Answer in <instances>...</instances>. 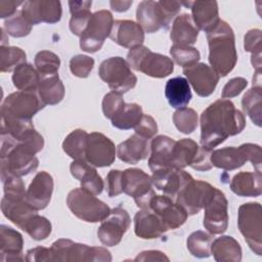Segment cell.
<instances>
[{
	"instance_id": "6da1fadb",
	"label": "cell",
	"mask_w": 262,
	"mask_h": 262,
	"mask_svg": "<svg viewBox=\"0 0 262 262\" xmlns=\"http://www.w3.org/2000/svg\"><path fill=\"white\" fill-rule=\"evenodd\" d=\"M201 145L213 149L229 136L241 133L246 126L244 114L229 99H218L201 115Z\"/></svg>"
},
{
	"instance_id": "7a4b0ae2",
	"label": "cell",
	"mask_w": 262,
	"mask_h": 262,
	"mask_svg": "<svg viewBox=\"0 0 262 262\" xmlns=\"http://www.w3.org/2000/svg\"><path fill=\"white\" fill-rule=\"evenodd\" d=\"M209 45V62L219 77L227 76L235 67L237 53L232 28L224 20L207 32Z\"/></svg>"
},
{
	"instance_id": "3957f363",
	"label": "cell",
	"mask_w": 262,
	"mask_h": 262,
	"mask_svg": "<svg viewBox=\"0 0 262 262\" xmlns=\"http://www.w3.org/2000/svg\"><path fill=\"white\" fill-rule=\"evenodd\" d=\"M36 154L30 145L1 132V172H10L17 176L34 172L39 165Z\"/></svg>"
},
{
	"instance_id": "277c9868",
	"label": "cell",
	"mask_w": 262,
	"mask_h": 262,
	"mask_svg": "<svg viewBox=\"0 0 262 262\" xmlns=\"http://www.w3.org/2000/svg\"><path fill=\"white\" fill-rule=\"evenodd\" d=\"M181 5V2L174 0L141 1L136 9L137 24L148 34L158 32L162 28L168 29Z\"/></svg>"
},
{
	"instance_id": "5b68a950",
	"label": "cell",
	"mask_w": 262,
	"mask_h": 262,
	"mask_svg": "<svg viewBox=\"0 0 262 262\" xmlns=\"http://www.w3.org/2000/svg\"><path fill=\"white\" fill-rule=\"evenodd\" d=\"M52 261L61 262H110L112 255L108 250L101 247H89L67 238L55 241L51 247Z\"/></svg>"
},
{
	"instance_id": "8992f818",
	"label": "cell",
	"mask_w": 262,
	"mask_h": 262,
	"mask_svg": "<svg viewBox=\"0 0 262 262\" xmlns=\"http://www.w3.org/2000/svg\"><path fill=\"white\" fill-rule=\"evenodd\" d=\"M127 62L133 70L152 78H165L174 71V62L170 57L152 52L143 45L130 49Z\"/></svg>"
},
{
	"instance_id": "52a82bcc",
	"label": "cell",
	"mask_w": 262,
	"mask_h": 262,
	"mask_svg": "<svg viewBox=\"0 0 262 262\" xmlns=\"http://www.w3.org/2000/svg\"><path fill=\"white\" fill-rule=\"evenodd\" d=\"M67 205L76 217L91 223L101 222L111 212L104 202L82 187L74 188L68 193Z\"/></svg>"
},
{
	"instance_id": "ba28073f",
	"label": "cell",
	"mask_w": 262,
	"mask_h": 262,
	"mask_svg": "<svg viewBox=\"0 0 262 262\" xmlns=\"http://www.w3.org/2000/svg\"><path fill=\"white\" fill-rule=\"evenodd\" d=\"M212 149L200 146L190 138L176 141L172 155V168L184 169L189 166L198 171H208L213 166L211 163Z\"/></svg>"
},
{
	"instance_id": "9c48e42d",
	"label": "cell",
	"mask_w": 262,
	"mask_h": 262,
	"mask_svg": "<svg viewBox=\"0 0 262 262\" xmlns=\"http://www.w3.org/2000/svg\"><path fill=\"white\" fill-rule=\"evenodd\" d=\"M259 203H246L239 206L237 226L250 249L258 256L262 255V217Z\"/></svg>"
},
{
	"instance_id": "30bf717a",
	"label": "cell",
	"mask_w": 262,
	"mask_h": 262,
	"mask_svg": "<svg viewBox=\"0 0 262 262\" xmlns=\"http://www.w3.org/2000/svg\"><path fill=\"white\" fill-rule=\"evenodd\" d=\"M100 79L115 92L126 93L133 89L137 78L123 57L113 56L103 60L98 69Z\"/></svg>"
},
{
	"instance_id": "8fae6325",
	"label": "cell",
	"mask_w": 262,
	"mask_h": 262,
	"mask_svg": "<svg viewBox=\"0 0 262 262\" xmlns=\"http://www.w3.org/2000/svg\"><path fill=\"white\" fill-rule=\"evenodd\" d=\"M45 106L36 91H16L10 93L1 104V118L30 121Z\"/></svg>"
},
{
	"instance_id": "7c38bea8",
	"label": "cell",
	"mask_w": 262,
	"mask_h": 262,
	"mask_svg": "<svg viewBox=\"0 0 262 262\" xmlns=\"http://www.w3.org/2000/svg\"><path fill=\"white\" fill-rule=\"evenodd\" d=\"M122 190L132 196L136 206L141 209H150V202L156 195L151 177L138 168L122 171Z\"/></svg>"
},
{
	"instance_id": "4fadbf2b",
	"label": "cell",
	"mask_w": 262,
	"mask_h": 262,
	"mask_svg": "<svg viewBox=\"0 0 262 262\" xmlns=\"http://www.w3.org/2000/svg\"><path fill=\"white\" fill-rule=\"evenodd\" d=\"M114 18L111 11L102 9L92 13L87 29L80 37V48L88 53L101 49L104 40L110 37Z\"/></svg>"
},
{
	"instance_id": "5bb4252c",
	"label": "cell",
	"mask_w": 262,
	"mask_h": 262,
	"mask_svg": "<svg viewBox=\"0 0 262 262\" xmlns=\"http://www.w3.org/2000/svg\"><path fill=\"white\" fill-rule=\"evenodd\" d=\"M216 187L203 180H189L177 193L176 203L181 206L187 215H195L210 201Z\"/></svg>"
},
{
	"instance_id": "9a60e30c",
	"label": "cell",
	"mask_w": 262,
	"mask_h": 262,
	"mask_svg": "<svg viewBox=\"0 0 262 262\" xmlns=\"http://www.w3.org/2000/svg\"><path fill=\"white\" fill-rule=\"evenodd\" d=\"M131 223L128 212L121 206L111 210L108 216L101 221L97 230V236L101 244L106 247H114L120 244L123 235Z\"/></svg>"
},
{
	"instance_id": "2e32d148",
	"label": "cell",
	"mask_w": 262,
	"mask_h": 262,
	"mask_svg": "<svg viewBox=\"0 0 262 262\" xmlns=\"http://www.w3.org/2000/svg\"><path fill=\"white\" fill-rule=\"evenodd\" d=\"M204 226L211 234H221L228 225V202L218 188L204 207Z\"/></svg>"
},
{
	"instance_id": "e0dca14e",
	"label": "cell",
	"mask_w": 262,
	"mask_h": 262,
	"mask_svg": "<svg viewBox=\"0 0 262 262\" xmlns=\"http://www.w3.org/2000/svg\"><path fill=\"white\" fill-rule=\"evenodd\" d=\"M117 148L115 143L99 132L88 134V142L86 149V162L93 167H108L116 159Z\"/></svg>"
},
{
	"instance_id": "ac0fdd59",
	"label": "cell",
	"mask_w": 262,
	"mask_h": 262,
	"mask_svg": "<svg viewBox=\"0 0 262 262\" xmlns=\"http://www.w3.org/2000/svg\"><path fill=\"white\" fill-rule=\"evenodd\" d=\"M21 13L33 26L40 23L55 24L61 18V3L57 0H29L24 2Z\"/></svg>"
},
{
	"instance_id": "d6986e66",
	"label": "cell",
	"mask_w": 262,
	"mask_h": 262,
	"mask_svg": "<svg viewBox=\"0 0 262 262\" xmlns=\"http://www.w3.org/2000/svg\"><path fill=\"white\" fill-rule=\"evenodd\" d=\"M183 74L194 92L202 97H207L214 92L220 78L210 66L204 62L183 68Z\"/></svg>"
},
{
	"instance_id": "ffe728a7",
	"label": "cell",
	"mask_w": 262,
	"mask_h": 262,
	"mask_svg": "<svg viewBox=\"0 0 262 262\" xmlns=\"http://www.w3.org/2000/svg\"><path fill=\"white\" fill-rule=\"evenodd\" d=\"M150 210L154 211L166 230L176 229L184 224L187 219V213L177 203L173 202L168 195H155L150 202Z\"/></svg>"
},
{
	"instance_id": "44dd1931",
	"label": "cell",
	"mask_w": 262,
	"mask_h": 262,
	"mask_svg": "<svg viewBox=\"0 0 262 262\" xmlns=\"http://www.w3.org/2000/svg\"><path fill=\"white\" fill-rule=\"evenodd\" d=\"M192 179V176L183 169H165L152 172V185L171 199L176 198L180 189Z\"/></svg>"
},
{
	"instance_id": "7402d4cb",
	"label": "cell",
	"mask_w": 262,
	"mask_h": 262,
	"mask_svg": "<svg viewBox=\"0 0 262 262\" xmlns=\"http://www.w3.org/2000/svg\"><path fill=\"white\" fill-rule=\"evenodd\" d=\"M53 192V178L46 171L38 172L30 183L27 192L26 201L37 211L45 209Z\"/></svg>"
},
{
	"instance_id": "603a6c76",
	"label": "cell",
	"mask_w": 262,
	"mask_h": 262,
	"mask_svg": "<svg viewBox=\"0 0 262 262\" xmlns=\"http://www.w3.org/2000/svg\"><path fill=\"white\" fill-rule=\"evenodd\" d=\"M110 38L125 48H135L142 45L144 31L135 21L130 19H118L114 21Z\"/></svg>"
},
{
	"instance_id": "cb8c5ba5",
	"label": "cell",
	"mask_w": 262,
	"mask_h": 262,
	"mask_svg": "<svg viewBox=\"0 0 262 262\" xmlns=\"http://www.w3.org/2000/svg\"><path fill=\"white\" fill-rule=\"evenodd\" d=\"M181 4L191 9V18L195 27L206 33L212 30L220 20L216 1H188L181 2Z\"/></svg>"
},
{
	"instance_id": "d4e9b609",
	"label": "cell",
	"mask_w": 262,
	"mask_h": 262,
	"mask_svg": "<svg viewBox=\"0 0 262 262\" xmlns=\"http://www.w3.org/2000/svg\"><path fill=\"white\" fill-rule=\"evenodd\" d=\"M176 141L166 135L156 136L150 143L148 166L152 172L172 168V155Z\"/></svg>"
},
{
	"instance_id": "484cf974",
	"label": "cell",
	"mask_w": 262,
	"mask_h": 262,
	"mask_svg": "<svg viewBox=\"0 0 262 262\" xmlns=\"http://www.w3.org/2000/svg\"><path fill=\"white\" fill-rule=\"evenodd\" d=\"M71 174L80 181L81 187L97 195L104 188V182L96 169L86 161H73L70 166Z\"/></svg>"
},
{
	"instance_id": "4316f807",
	"label": "cell",
	"mask_w": 262,
	"mask_h": 262,
	"mask_svg": "<svg viewBox=\"0 0 262 262\" xmlns=\"http://www.w3.org/2000/svg\"><path fill=\"white\" fill-rule=\"evenodd\" d=\"M3 215L20 229L37 213L26 198H13L4 195L1 200Z\"/></svg>"
},
{
	"instance_id": "83f0119b",
	"label": "cell",
	"mask_w": 262,
	"mask_h": 262,
	"mask_svg": "<svg viewBox=\"0 0 262 262\" xmlns=\"http://www.w3.org/2000/svg\"><path fill=\"white\" fill-rule=\"evenodd\" d=\"M23 235L12 227L0 226V259L1 261H24Z\"/></svg>"
},
{
	"instance_id": "f1b7e54d",
	"label": "cell",
	"mask_w": 262,
	"mask_h": 262,
	"mask_svg": "<svg viewBox=\"0 0 262 262\" xmlns=\"http://www.w3.org/2000/svg\"><path fill=\"white\" fill-rule=\"evenodd\" d=\"M135 234L143 239L160 237L166 228L159 216L150 209H141L134 216Z\"/></svg>"
},
{
	"instance_id": "f546056e",
	"label": "cell",
	"mask_w": 262,
	"mask_h": 262,
	"mask_svg": "<svg viewBox=\"0 0 262 262\" xmlns=\"http://www.w3.org/2000/svg\"><path fill=\"white\" fill-rule=\"evenodd\" d=\"M148 152L149 146L147 139L136 133L117 146L118 158L128 164H137L138 162L146 159Z\"/></svg>"
},
{
	"instance_id": "4dcf8cb0",
	"label": "cell",
	"mask_w": 262,
	"mask_h": 262,
	"mask_svg": "<svg viewBox=\"0 0 262 262\" xmlns=\"http://www.w3.org/2000/svg\"><path fill=\"white\" fill-rule=\"evenodd\" d=\"M199 36V29L195 27L191 15L182 13L174 18L170 38L176 45H193Z\"/></svg>"
},
{
	"instance_id": "1f68e13d",
	"label": "cell",
	"mask_w": 262,
	"mask_h": 262,
	"mask_svg": "<svg viewBox=\"0 0 262 262\" xmlns=\"http://www.w3.org/2000/svg\"><path fill=\"white\" fill-rule=\"evenodd\" d=\"M230 189L238 196H259L262 193L261 172H239L230 181Z\"/></svg>"
},
{
	"instance_id": "d6a6232c",
	"label": "cell",
	"mask_w": 262,
	"mask_h": 262,
	"mask_svg": "<svg viewBox=\"0 0 262 262\" xmlns=\"http://www.w3.org/2000/svg\"><path fill=\"white\" fill-rule=\"evenodd\" d=\"M210 160L212 166H215L225 171L241 168L245 165L246 162H248L241 145L238 147L227 146L212 150Z\"/></svg>"
},
{
	"instance_id": "836d02e7",
	"label": "cell",
	"mask_w": 262,
	"mask_h": 262,
	"mask_svg": "<svg viewBox=\"0 0 262 262\" xmlns=\"http://www.w3.org/2000/svg\"><path fill=\"white\" fill-rule=\"evenodd\" d=\"M165 96L172 107H185L192 97L188 81L183 77L169 79L165 86Z\"/></svg>"
},
{
	"instance_id": "e575fe53",
	"label": "cell",
	"mask_w": 262,
	"mask_h": 262,
	"mask_svg": "<svg viewBox=\"0 0 262 262\" xmlns=\"http://www.w3.org/2000/svg\"><path fill=\"white\" fill-rule=\"evenodd\" d=\"M211 254L218 262H239L242 248L238 242L229 235L217 237L211 243Z\"/></svg>"
},
{
	"instance_id": "d590c367",
	"label": "cell",
	"mask_w": 262,
	"mask_h": 262,
	"mask_svg": "<svg viewBox=\"0 0 262 262\" xmlns=\"http://www.w3.org/2000/svg\"><path fill=\"white\" fill-rule=\"evenodd\" d=\"M91 5L92 2L86 0L69 1L70 12L72 14L70 19V30L74 35L81 37L87 29L89 19L92 15L90 11Z\"/></svg>"
},
{
	"instance_id": "8d00e7d4",
	"label": "cell",
	"mask_w": 262,
	"mask_h": 262,
	"mask_svg": "<svg viewBox=\"0 0 262 262\" xmlns=\"http://www.w3.org/2000/svg\"><path fill=\"white\" fill-rule=\"evenodd\" d=\"M37 93L45 105H54L63 99L64 86L58 75L45 77L40 80Z\"/></svg>"
},
{
	"instance_id": "74e56055",
	"label": "cell",
	"mask_w": 262,
	"mask_h": 262,
	"mask_svg": "<svg viewBox=\"0 0 262 262\" xmlns=\"http://www.w3.org/2000/svg\"><path fill=\"white\" fill-rule=\"evenodd\" d=\"M88 133L83 129L73 130L63 140L62 149L74 161H86Z\"/></svg>"
},
{
	"instance_id": "f35d334b",
	"label": "cell",
	"mask_w": 262,
	"mask_h": 262,
	"mask_svg": "<svg viewBox=\"0 0 262 262\" xmlns=\"http://www.w3.org/2000/svg\"><path fill=\"white\" fill-rule=\"evenodd\" d=\"M40 75L31 63H23L13 71L12 82L19 91H37Z\"/></svg>"
},
{
	"instance_id": "ab89813d",
	"label": "cell",
	"mask_w": 262,
	"mask_h": 262,
	"mask_svg": "<svg viewBox=\"0 0 262 262\" xmlns=\"http://www.w3.org/2000/svg\"><path fill=\"white\" fill-rule=\"evenodd\" d=\"M244 113L250 117L252 122L261 127L262 123V88L253 86L249 89L242 99Z\"/></svg>"
},
{
	"instance_id": "60d3db41",
	"label": "cell",
	"mask_w": 262,
	"mask_h": 262,
	"mask_svg": "<svg viewBox=\"0 0 262 262\" xmlns=\"http://www.w3.org/2000/svg\"><path fill=\"white\" fill-rule=\"evenodd\" d=\"M143 116L142 107L137 103H125L121 111L111 120L112 125L121 130L135 128Z\"/></svg>"
},
{
	"instance_id": "b9f144b4",
	"label": "cell",
	"mask_w": 262,
	"mask_h": 262,
	"mask_svg": "<svg viewBox=\"0 0 262 262\" xmlns=\"http://www.w3.org/2000/svg\"><path fill=\"white\" fill-rule=\"evenodd\" d=\"M212 235L202 230H196L189 234L186 241L187 250L196 258H208L211 255Z\"/></svg>"
},
{
	"instance_id": "7bdbcfd3",
	"label": "cell",
	"mask_w": 262,
	"mask_h": 262,
	"mask_svg": "<svg viewBox=\"0 0 262 262\" xmlns=\"http://www.w3.org/2000/svg\"><path fill=\"white\" fill-rule=\"evenodd\" d=\"M0 71L2 73H6L14 71L20 64L26 63L27 54L19 47L3 45L0 48Z\"/></svg>"
},
{
	"instance_id": "ee69618b",
	"label": "cell",
	"mask_w": 262,
	"mask_h": 262,
	"mask_svg": "<svg viewBox=\"0 0 262 262\" xmlns=\"http://www.w3.org/2000/svg\"><path fill=\"white\" fill-rule=\"evenodd\" d=\"M35 66L38 71L40 78L58 75L60 66L59 57L49 50L39 51L35 56Z\"/></svg>"
},
{
	"instance_id": "f6af8a7d",
	"label": "cell",
	"mask_w": 262,
	"mask_h": 262,
	"mask_svg": "<svg viewBox=\"0 0 262 262\" xmlns=\"http://www.w3.org/2000/svg\"><path fill=\"white\" fill-rule=\"evenodd\" d=\"M173 122L181 133L190 134L198 127L199 117L193 108L181 107L177 108L173 114Z\"/></svg>"
},
{
	"instance_id": "bcb514c9",
	"label": "cell",
	"mask_w": 262,
	"mask_h": 262,
	"mask_svg": "<svg viewBox=\"0 0 262 262\" xmlns=\"http://www.w3.org/2000/svg\"><path fill=\"white\" fill-rule=\"evenodd\" d=\"M24 231H26L33 239L35 241H43L47 238L51 233V223L50 221L43 217L38 215L36 213L21 228Z\"/></svg>"
},
{
	"instance_id": "7dc6e473",
	"label": "cell",
	"mask_w": 262,
	"mask_h": 262,
	"mask_svg": "<svg viewBox=\"0 0 262 262\" xmlns=\"http://www.w3.org/2000/svg\"><path fill=\"white\" fill-rule=\"evenodd\" d=\"M170 54L172 59L182 68L195 64L201 58L200 51L196 48L187 45L173 44L170 48Z\"/></svg>"
},
{
	"instance_id": "c3c4849f",
	"label": "cell",
	"mask_w": 262,
	"mask_h": 262,
	"mask_svg": "<svg viewBox=\"0 0 262 262\" xmlns=\"http://www.w3.org/2000/svg\"><path fill=\"white\" fill-rule=\"evenodd\" d=\"M3 30H5L6 34L11 37L21 38L31 33L32 25L25 18L21 11H17L4 21Z\"/></svg>"
},
{
	"instance_id": "681fc988",
	"label": "cell",
	"mask_w": 262,
	"mask_h": 262,
	"mask_svg": "<svg viewBox=\"0 0 262 262\" xmlns=\"http://www.w3.org/2000/svg\"><path fill=\"white\" fill-rule=\"evenodd\" d=\"M262 37L261 30L252 29L247 32L244 39L245 50L252 53L251 62L252 64H259L261 62V49H262Z\"/></svg>"
},
{
	"instance_id": "f907efd6",
	"label": "cell",
	"mask_w": 262,
	"mask_h": 262,
	"mask_svg": "<svg viewBox=\"0 0 262 262\" xmlns=\"http://www.w3.org/2000/svg\"><path fill=\"white\" fill-rule=\"evenodd\" d=\"M1 180L3 182L4 195L13 198H26L27 190L20 178L10 172H1Z\"/></svg>"
},
{
	"instance_id": "816d5d0a",
	"label": "cell",
	"mask_w": 262,
	"mask_h": 262,
	"mask_svg": "<svg viewBox=\"0 0 262 262\" xmlns=\"http://www.w3.org/2000/svg\"><path fill=\"white\" fill-rule=\"evenodd\" d=\"M94 66V59L88 55L78 54L71 58L70 70L72 74L79 78H87Z\"/></svg>"
},
{
	"instance_id": "f5cc1de1",
	"label": "cell",
	"mask_w": 262,
	"mask_h": 262,
	"mask_svg": "<svg viewBox=\"0 0 262 262\" xmlns=\"http://www.w3.org/2000/svg\"><path fill=\"white\" fill-rule=\"evenodd\" d=\"M126 102L121 93L111 91L102 99V112L106 119L112 120L124 106Z\"/></svg>"
},
{
	"instance_id": "db71d44e",
	"label": "cell",
	"mask_w": 262,
	"mask_h": 262,
	"mask_svg": "<svg viewBox=\"0 0 262 262\" xmlns=\"http://www.w3.org/2000/svg\"><path fill=\"white\" fill-rule=\"evenodd\" d=\"M134 129L136 134L148 140L154 137L158 132V125L156 120L151 116L143 114L140 122Z\"/></svg>"
},
{
	"instance_id": "11a10c76",
	"label": "cell",
	"mask_w": 262,
	"mask_h": 262,
	"mask_svg": "<svg viewBox=\"0 0 262 262\" xmlns=\"http://www.w3.org/2000/svg\"><path fill=\"white\" fill-rule=\"evenodd\" d=\"M248 86V81L243 77H235L230 79L223 87L221 97L232 98L242 93V91Z\"/></svg>"
},
{
	"instance_id": "9f6ffc18",
	"label": "cell",
	"mask_w": 262,
	"mask_h": 262,
	"mask_svg": "<svg viewBox=\"0 0 262 262\" xmlns=\"http://www.w3.org/2000/svg\"><path fill=\"white\" fill-rule=\"evenodd\" d=\"M106 191L110 198L117 196L122 190V171L111 170L106 175Z\"/></svg>"
},
{
	"instance_id": "6f0895ef",
	"label": "cell",
	"mask_w": 262,
	"mask_h": 262,
	"mask_svg": "<svg viewBox=\"0 0 262 262\" xmlns=\"http://www.w3.org/2000/svg\"><path fill=\"white\" fill-rule=\"evenodd\" d=\"M246 158L249 162L252 163L256 171L261 172V147L258 144L254 143H244L241 145Z\"/></svg>"
},
{
	"instance_id": "680465c9",
	"label": "cell",
	"mask_w": 262,
	"mask_h": 262,
	"mask_svg": "<svg viewBox=\"0 0 262 262\" xmlns=\"http://www.w3.org/2000/svg\"><path fill=\"white\" fill-rule=\"evenodd\" d=\"M26 261H52V255L50 248L36 247L27 251Z\"/></svg>"
},
{
	"instance_id": "91938a15",
	"label": "cell",
	"mask_w": 262,
	"mask_h": 262,
	"mask_svg": "<svg viewBox=\"0 0 262 262\" xmlns=\"http://www.w3.org/2000/svg\"><path fill=\"white\" fill-rule=\"evenodd\" d=\"M134 261H169V258L161 251L148 250L138 254L134 258Z\"/></svg>"
},
{
	"instance_id": "94428289",
	"label": "cell",
	"mask_w": 262,
	"mask_h": 262,
	"mask_svg": "<svg viewBox=\"0 0 262 262\" xmlns=\"http://www.w3.org/2000/svg\"><path fill=\"white\" fill-rule=\"evenodd\" d=\"M20 4H24L21 1H9V0H2L0 1V17H10L13 14H15L17 6Z\"/></svg>"
},
{
	"instance_id": "6125c7cd",
	"label": "cell",
	"mask_w": 262,
	"mask_h": 262,
	"mask_svg": "<svg viewBox=\"0 0 262 262\" xmlns=\"http://www.w3.org/2000/svg\"><path fill=\"white\" fill-rule=\"evenodd\" d=\"M132 0H112L110 1V5L113 10L117 12H124L129 9V7L132 5Z\"/></svg>"
}]
</instances>
